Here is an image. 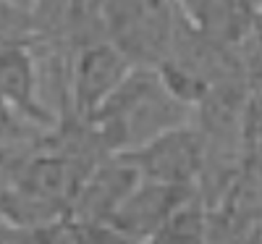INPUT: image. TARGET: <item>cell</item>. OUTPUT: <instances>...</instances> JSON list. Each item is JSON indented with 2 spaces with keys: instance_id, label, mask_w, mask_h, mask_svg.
<instances>
[{
  "instance_id": "9",
  "label": "cell",
  "mask_w": 262,
  "mask_h": 244,
  "mask_svg": "<svg viewBox=\"0 0 262 244\" xmlns=\"http://www.w3.org/2000/svg\"><path fill=\"white\" fill-rule=\"evenodd\" d=\"M210 223V208L196 192L168 218V223L152 236L147 244H205Z\"/></svg>"
},
{
  "instance_id": "14",
  "label": "cell",
  "mask_w": 262,
  "mask_h": 244,
  "mask_svg": "<svg viewBox=\"0 0 262 244\" xmlns=\"http://www.w3.org/2000/svg\"><path fill=\"white\" fill-rule=\"evenodd\" d=\"M257 32L262 34V3H259V11H257Z\"/></svg>"
},
{
  "instance_id": "2",
  "label": "cell",
  "mask_w": 262,
  "mask_h": 244,
  "mask_svg": "<svg viewBox=\"0 0 262 244\" xmlns=\"http://www.w3.org/2000/svg\"><path fill=\"white\" fill-rule=\"evenodd\" d=\"M92 13L105 39L144 69H158L170 55L181 16L173 0H92Z\"/></svg>"
},
{
  "instance_id": "7",
  "label": "cell",
  "mask_w": 262,
  "mask_h": 244,
  "mask_svg": "<svg viewBox=\"0 0 262 244\" xmlns=\"http://www.w3.org/2000/svg\"><path fill=\"white\" fill-rule=\"evenodd\" d=\"M0 87H3L6 110L27 118L37 126H50L53 113H48L37 95V69H34V45L27 42H3L0 58Z\"/></svg>"
},
{
  "instance_id": "3",
  "label": "cell",
  "mask_w": 262,
  "mask_h": 244,
  "mask_svg": "<svg viewBox=\"0 0 262 244\" xmlns=\"http://www.w3.org/2000/svg\"><path fill=\"white\" fill-rule=\"evenodd\" d=\"M134 69L137 66L105 37L71 48L69 58L71 113L84 121H92Z\"/></svg>"
},
{
  "instance_id": "12",
  "label": "cell",
  "mask_w": 262,
  "mask_h": 244,
  "mask_svg": "<svg viewBox=\"0 0 262 244\" xmlns=\"http://www.w3.org/2000/svg\"><path fill=\"white\" fill-rule=\"evenodd\" d=\"M173 3H176L179 6V11H184L189 18L196 13V8H200V3H202V0H173Z\"/></svg>"
},
{
  "instance_id": "13",
  "label": "cell",
  "mask_w": 262,
  "mask_h": 244,
  "mask_svg": "<svg viewBox=\"0 0 262 244\" xmlns=\"http://www.w3.org/2000/svg\"><path fill=\"white\" fill-rule=\"evenodd\" d=\"M3 3H11V6H18V8H32V0H3Z\"/></svg>"
},
{
  "instance_id": "10",
  "label": "cell",
  "mask_w": 262,
  "mask_h": 244,
  "mask_svg": "<svg viewBox=\"0 0 262 244\" xmlns=\"http://www.w3.org/2000/svg\"><path fill=\"white\" fill-rule=\"evenodd\" d=\"M205 244H247L244 241V229L236 226L233 220L226 218L221 210H210Z\"/></svg>"
},
{
  "instance_id": "1",
  "label": "cell",
  "mask_w": 262,
  "mask_h": 244,
  "mask_svg": "<svg viewBox=\"0 0 262 244\" xmlns=\"http://www.w3.org/2000/svg\"><path fill=\"white\" fill-rule=\"evenodd\" d=\"M189 105L173 97L158 69L137 66L90 121L107 152H131L165 131L186 126Z\"/></svg>"
},
{
  "instance_id": "6",
  "label": "cell",
  "mask_w": 262,
  "mask_h": 244,
  "mask_svg": "<svg viewBox=\"0 0 262 244\" xmlns=\"http://www.w3.org/2000/svg\"><path fill=\"white\" fill-rule=\"evenodd\" d=\"M139 184V171L123 155H116L86 176L71 202V215L81 226H105Z\"/></svg>"
},
{
  "instance_id": "5",
  "label": "cell",
  "mask_w": 262,
  "mask_h": 244,
  "mask_svg": "<svg viewBox=\"0 0 262 244\" xmlns=\"http://www.w3.org/2000/svg\"><path fill=\"white\" fill-rule=\"evenodd\" d=\"M196 192H200L196 187H170V184H158V181H142L126 197V202L116 210V215L105 226H111L116 234H121L128 241L147 244L168 223V218L184 202H189Z\"/></svg>"
},
{
  "instance_id": "11",
  "label": "cell",
  "mask_w": 262,
  "mask_h": 244,
  "mask_svg": "<svg viewBox=\"0 0 262 244\" xmlns=\"http://www.w3.org/2000/svg\"><path fill=\"white\" fill-rule=\"evenodd\" d=\"M244 241L247 244H262V218L257 223H252L249 229H244Z\"/></svg>"
},
{
  "instance_id": "4",
  "label": "cell",
  "mask_w": 262,
  "mask_h": 244,
  "mask_svg": "<svg viewBox=\"0 0 262 244\" xmlns=\"http://www.w3.org/2000/svg\"><path fill=\"white\" fill-rule=\"evenodd\" d=\"M142 176V181L170 187H196L205 166V139L200 129L179 126L139 150L121 152Z\"/></svg>"
},
{
  "instance_id": "8",
  "label": "cell",
  "mask_w": 262,
  "mask_h": 244,
  "mask_svg": "<svg viewBox=\"0 0 262 244\" xmlns=\"http://www.w3.org/2000/svg\"><path fill=\"white\" fill-rule=\"evenodd\" d=\"M259 0H202L191 21L223 48H236L257 29Z\"/></svg>"
}]
</instances>
